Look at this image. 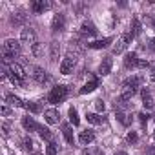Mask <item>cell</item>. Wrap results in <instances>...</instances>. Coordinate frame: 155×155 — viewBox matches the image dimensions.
<instances>
[{"label": "cell", "mask_w": 155, "mask_h": 155, "mask_svg": "<svg viewBox=\"0 0 155 155\" xmlns=\"http://www.w3.org/2000/svg\"><path fill=\"white\" fill-rule=\"evenodd\" d=\"M20 55V44L15 40V38H8L4 44H2V60L4 64H13V60Z\"/></svg>", "instance_id": "6da1fadb"}, {"label": "cell", "mask_w": 155, "mask_h": 155, "mask_svg": "<svg viewBox=\"0 0 155 155\" xmlns=\"http://www.w3.org/2000/svg\"><path fill=\"white\" fill-rule=\"evenodd\" d=\"M142 84V77H130L122 82V91H120V97L126 99V101H131V97L137 93V90L140 88Z\"/></svg>", "instance_id": "7a4b0ae2"}, {"label": "cell", "mask_w": 155, "mask_h": 155, "mask_svg": "<svg viewBox=\"0 0 155 155\" xmlns=\"http://www.w3.org/2000/svg\"><path fill=\"white\" fill-rule=\"evenodd\" d=\"M66 97H68V88L62 86V84H58V86H55V88L49 91L48 101H49L51 104H60V102H64Z\"/></svg>", "instance_id": "3957f363"}, {"label": "cell", "mask_w": 155, "mask_h": 155, "mask_svg": "<svg viewBox=\"0 0 155 155\" xmlns=\"http://www.w3.org/2000/svg\"><path fill=\"white\" fill-rule=\"evenodd\" d=\"M31 73V79L35 81V82H38V84H44V82H48L49 81V75H48V71L44 69V68H38V66H33L31 69H29Z\"/></svg>", "instance_id": "277c9868"}, {"label": "cell", "mask_w": 155, "mask_h": 155, "mask_svg": "<svg viewBox=\"0 0 155 155\" xmlns=\"http://www.w3.org/2000/svg\"><path fill=\"white\" fill-rule=\"evenodd\" d=\"M133 40V37L130 35V33H124V35H120L119 37V40H117V44L113 46V53L115 55H119V53H122L128 46H130V42Z\"/></svg>", "instance_id": "5b68a950"}, {"label": "cell", "mask_w": 155, "mask_h": 155, "mask_svg": "<svg viewBox=\"0 0 155 155\" xmlns=\"http://www.w3.org/2000/svg\"><path fill=\"white\" fill-rule=\"evenodd\" d=\"M20 40H22V44H28V46H35L37 44V33H35V29H31V28H24L22 29V33H20Z\"/></svg>", "instance_id": "8992f818"}, {"label": "cell", "mask_w": 155, "mask_h": 155, "mask_svg": "<svg viewBox=\"0 0 155 155\" xmlns=\"http://www.w3.org/2000/svg\"><path fill=\"white\" fill-rule=\"evenodd\" d=\"M8 77H15V79H18V81H22V82H24V79H26V71H24V68H22L20 64L13 62V64H9Z\"/></svg>", "instance_id": "52a82bcc"}, {"label": "cell", "mask_w": 155, "mask_h": 155, "mask_svg": "<svg viewBox=\"0 0 155 155\" xmlns=\"http://www.w3.org/2000/svg\"><path fill=\"white\" fill-rule=\"evenodd\" d=\"M64 28H66V15L64 13H57L53 17V22H51V29L55 33H58V31H64Z\"/></svg>", "instance_id": "ba28073f"}, {"label": "cell", "mask_w": 155, "mask_h": 155, "mask_svg": "<svg viewBox=\"0 0 155 155\" xmlns=\"http://www.w3.org/2000/svg\"><path fill=\"white\" fill-rule=\"evenodd\" d=\"M73 68H75V57L68 55V57L60 62V73H62V75H69V73H73Z\"/></svg>", "instance_id": "9c48e42d"}, {"label": "cell", "mask_w": 155, "mask_h": 155, "mask_svg": "<svg viewBox=\"0 0 155 155\" xmlns=\"http://www.w3.org/2000/svg\"><path fill=\"white\" fill-rule=\"evenodd\" d=\"M51 8V2H48V0H35V2L31 4V9L33 13H44Z\"/></svg>", "instance_id": "30bf717a"}, {"label": "cell", "mask_w": 155, "mask_h": 155, "mask_svg": "<svg viewBox=\"0 0 155 155\" xmlns=\"http://www.w3.org/2000/svg\"><path fill=\"white\" fill-rule=\"evenodd\" d=\"M81 33H82V37H95V35H97V28L93 26V22L86 20V22H82V26H81Z\"/></svg>", "instance_id": "8fae6325"}, {"label": "cell", "mask_w": 155, "mask_h": 155, "mask_svg": "<svg viewBox=\"0 0 155 155\" xmlns=\"http://www.w3.org/2000/svg\"><path fill=\"white\" fill-rule=\"evenodd\" d=\"M95 140V133L91 131V130H84V131H81V135H79V142L82 144V146H88V144H91Z\"/></svg>", "instance_id": "7c38bea8"}, {"label": "cell", "mask_w": 155, "mask_h": 155, "mask_svg": "<svg viewBox=\"0 0 155 155\" xmlns=\"http://www.w3.org/2000/svg\"><path fill=\"white\" fill-rule=\"evenodd\" d=\"M140 95H142V106H144L146 110H153V106H155V102H153V97H151V93H150V90H148V88H144Z\"/></svg>", "instance_id": "4fadbf2b"}, {"label": "cell", "mask_w": 155, "mask_h": 155, "mask_svg": "<svg viewBox=\"0 0 155 155\" xmlns=\"http://www.w3.org/2000/svg\"><path fill=\"white\" fill-rule=\"evenodd\" d=\"M111 42H113V38H111V37H106V38H101V40L90 42V44H88V48H91V49H102V48H108Z\"/></svg>", "instance_id": "5bb4252c"}, {"label": "cell", "mask_w": 155, "mask_h": 155, "mask_svg": "<svg viewBox=\"0 0 155 155\" xmlns=\"http://www.w3.org/2000/svg\"><path fill=\"white\" fill-rule=\"evenodd\" d=\"M111 66H113V60L110 58V57H106L102 62H101V66H99V73L104 77V75H110L111 73Z\"/></svg>", "instance_id": "9a60e30c"}, {"label": "cell", "mask_w": 155, "mask_h": 155, "mask_svg": "<svg viewBox=\"0 0 155 155\" xmlns=\"http://www.w3.org/2000/svg\"><path fill=\"white\" fill-rule=\"evenodd\" d=\"M115 117H117V120L122 124V126H130L131 124V115L128 113V111H122V110H117V113H115Z\"/></svg>", "instance_id": "2e32d148"}, {"label": "cell", "mask_w": 155, "mask_h": 155, "mask_svg": "<svg viewBox=\"0 0 155 155\" xmlns=\"http://www.w3.org/2000/svg\"><path fill=\"white\" fill-rule=\"evenodd\" d=\"M22 126H24L26 131H35V130L38 131V126H40V124H37V122L33 120V117L28 115V117H22Z\"/></svg>", "instance_id": "e0dca14e"}, {"label": "cell", "mask_w": 155, "mask_h": 155, "mask_svg": "<svg viewBox=\"0 0 155 155\" xmlns=\"http://www.w3.org/2000/svg\"><path fill=\"white\" fill-rule=\"evenodd\" d=\"M44 119H46L48 124H57L58 119H60V115H58L57 110H46V111H44Z\"/></svg>", "instance_id": "ac0fdd59"}, {"label": "cell", "mask_w": 155, "mask_h": 155, "mask_svg": "<svg viewBox=\"0 0 155 155\" xmlns=\"http://www.w3.org/2000/svg\"><path fill=\"white\" fill-rule=\"evenodd\" d=\"M58 57H60V46H58V42H51L49 44V60L57 62Z\"/></svg>", "instance_id": "d6986e66"}, {"label": "cell", "mask_w": 155, "mask_h": 155, "mask_svg": "<svg viewBox=\"0 0 155 155\" xmlns=\"http://www.w3.org/2000/svg\"><path fill=\"white\" fill-rule=\"evenodd\" d=\"M140 31H142V24L139 22V18H133L131 20V26H130V35L135 38V37L140 35Z\"/></svg>", "instance_id": "ffe728a7"}, {"label": "cell", "mask_w": 155, "mask_h": 155, "mask_svg": "<svg viewBox=\"0 0 155 155\" xmlns=\"http://www.w3.org/2000/svg\"><path fill=\"white\" fill-rule=\"evenodd\" d=\"M139 60H140V58H137L135 53H128V55L124 57V66H126V68H137Z\"/></svg>", "instance_id": "44dd1931"}, {"label": "cell", "mask_w": 155, "mask_h": 155, "mask_svg": "<svg viewBox=\"0 0 155 155\" xmlns=\"http://www.w3.org/2000/svg\"><path fill=\"white\" fill-rule=\"evenodd\" d=\"M6 102L11 104V106H15V108H24V102H22L17 95H13V93H8V95H6Z\"/></svg>", "instance_id": "7402d4cb"}, {"label": "cell", "mask_w": 155, "mask_h": 155, "mask_svg": "<svg viewBox=\"0 0 155 155\" xmlns=\"http://www.w3.org/2000/svg\"><path fill=\"white\" fill-rule=\"evenodd\" d=\"M99 88V82L97 81H90L88 84H84L82 88H81V95H86V93H91V91H95Z\"/></svg>", "instance_id": "603a6c76"}, {"label": "cell", "mask_w": 155, "mask_h": 155, "mask_svg": "<svg viewBox=\"0 0 155 155\" xmlns=\"http://www.w3.org/2000/svg\"><path fill=\"white\" fill-rule=\"evenodd\" d=\"M86 120H88L90 124H93V126H99V124L104 122V117H101L99 113H88V115H86Z\"/></svg>", "instance_id": "cb8c5ba5"}, {"label": "cell", "mask_w": 155, "mask_h": 155, "mask_svg": "<svg viewBox=\"0 0 155 155\" xmlns=\"http://www.w3.org/2000/svg\"><path fill=\"white\" fill-rule=\"evenodd\" d=\"M24 22H26V15H24V11H17V13L11 15V24L20 26V24H24Z\"/></svg>", "instance_id": "d4e9b609"}, {"label": "cell", "mask_w": 155, "mask_h": 155, "mask_svg": "<svg viewBox=\"0 0 155 155\" xmlns=\"http://www.w3.org/2000/svg\"><path fill=\"white\" fill-rule=\"evenodd\" d=\"M62 133H64V139H66V142L68 144H73V130H71V126H68V124H64L62 126Z\"/></svg>", "instance_id": "484cf974"}, {"label": "cell", "mask_w": 155, "mask_h": 155, "mask_svg": "<svg viewBox=\"0 0 155 155\" xmlns=\"http://www.w3.org/2000/svg\"><path fill=\"white\" fill-rule=\"evenodd\" d=\"M38 133H40V137H42L44 140H48V142H53V133H51L48 128H44V126H38Z\"/></svg>", "instance_id": "4316f807"}, {"label": "cell", "mask_w": 155, "mask_h": 155, "mask_svg": "<svg viewBox=\"0 0 155 155\" xmlns=\"http://www.w3.org/2000/svg\"><path fill=\"white\" fill-rule=\"evenodd\" d=\"M24 108H26L28 111H31V113H40V110H42L38 102H29V101L24 102Z\"/></svg>", "instance_id": "83f0119b"}, {"label": "cell", "mask_w": 155, "mask_h": 155, "mask_svg": "<svg viewBox=\"0 0 155 155\" xmlns=\"http://www.w3.org/2000/svg\"><path fill=\"white\" fill-rule=\"evenodd\" d=\"M68 115H69V120H71V124L73 126H79V113H77V110L75 108H69V111H68Z\"/></svg>", "instance_id": "f1b7e54d"}, {"label": "cell", "mask_w": 155, "mask_h": 155, "mask_svg": "<svg viewBox=\"0 0 155 155\" xmlns=\"http://www.w3.org/2000/svg\"><path fill=\"white\" fill-rule=\"evenodd\" d=\"M82 155H102V150L101 148H95V146H88L82 151Z\"/></svg>", "instance_id": "f546056e"}, {"label": "cell", "mask_w": 155, "mask_h": 155, "mask_svg": "<svg viewBox=\"0 0 155 155\" xmlns=\"http://www.w3.org/2000/svg\"><path fill=\"white\" fill-rule=\"evenodd\" d=\"M46 155H57V144L55 142H49L46 146Z\"/></svg>", "instance_id": "4dcf8cb0"}, {"label": "cell", "mask_w": 155, "mask_h": 155, "mask_svg": "<svg viewBox=\"0 0 155 155\" xmlns=\"http://www.w3.org/2000/svg\"><path fill=\"white\" fill-rule=\"evenodd\" d=\"M126 140H128V142H137V140H139V137H137V133H135V131H130V133L126 135Z\"/></svg>", "instance_id": "1f68e13d"}, {"label": "cell", "mask_w": 155, "mask_h": 155, "mask_svg": "<svg viewBox=\"0 0 155 155\" xmlns=\"http://www.w3.org/2000/svg\"><path fill=\"white\" fill-rule=\"evenodd\" d=\"M142 18H144V20H146V22H150V24H151V28H153V29H155V15H151V17H146V15H144V17H142Z\"/></svg>", "instance_id": "d6a6232c"}, {"label": "cell", "mask_w": 155, "mask_h": 155, "mask_svg": "<svg viewBox=\"0 0 155 155\" xmlns=\"http://www.w3.org/2000/svg\"><path fill=\"white\" fill-rule=\"evenodd\" d=\"M148 119H150V115H148V113H139V120H140L142 124H146V122H148Z\"/></svg>", "instance_id": "836d02e7"}, {"label": "cell", "mask_w": 155, "mask_h": 155, "mask_svg": "<svg viewBox=\"0 0 155 155\" xmlns=\"http://www.w3.org/2000/svg\"><path fill=\"white\" fill-rule=\"evenodd\" d=\"M95 108H97V111H104V102L102 101H95Z\"/></svg>", "instance_id": "e575fe53"}, {"label": "cell", "mask_w": 155, "mask_h": 155, "mask_svg": "<svg viewBox=\"0 0 155 155\" xmlns=\"http://www.w3.org/2000/svg\"><path fill=\"white\" fill-rule=\"evenodd\" d=\"M144 155H155V146H148L146 151H144Z\"/></svg>", "instance_id": "d590c367"}, {"label": "cell", "mask_w": 155, "mask_h": 155, "mask_svg": "<svg viewBox=\"0 0 155 155\" xmlns=\"http://www.w3.org/2000/svg\"><path fill=\"white\" fill-rule=\"evenodd\" d=\"M148 66H150V62H148V60H139V64H137V68H142V69H144V68H148Z\"/></svg>", "instance_id": "8d00e7d4"}, {"label": "cell", "mask_w": 155, "mask_h": 155, "mask_svg": "<svg viewBox=\"0 0 155 155\" xmlns=\"http://www.w3.org/2000/svg\"><path fill=\"white\" fill-rule=\"evenodd\" d=\"M0 113H2V115H9V113H11V110H9L8 106H2V108H0Z\"/></svg>", "instance_id": "74e56055"}, {"label": "cell", "mask_w": 155, "mask_h": 155, "mask_svg": "<svg viewBox=\"0 0 155 155\" xmlns=\"http://www.w3.org/2000/svg\"><path fill=\"white\" fill-rule=\"evenodd\" d=\"M148 49H150V51H155V38H151V40H150V44H148Z\"/></svg>", "instance_id": "f35d334b"}, {"label": "cell", "mask_w": 155, "mask_h": 155, "mask_svg": "<svg viewBox=\"0 0 155 155\" xmlns=\"http://www.w3.org/2000/svg\"><path fill=\"white\" fill-rule=\"evenodd\" d=\"M8 130H9V128H8V126H6V124H4V126H2V131H4V135H8V133H9V131H8Z\"/></svg>", "instance_id": "ab89813d"}, {"label": "cell", "mask_w": 155, "mask_h": 155, "mask_svg": "<svg viewBox=\"0 0 155 155\" xmlns=\"http://www.w3.org/2000/svg\"><path fill=\"white\" fill-rule=\"evenodd\" d=\"M115 155H128V153H126V151H117Z\"/></svg>", "instance_id": "60d3db41"}]
</instances>
